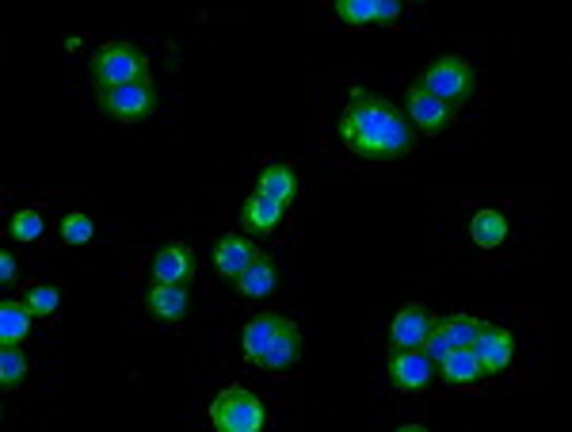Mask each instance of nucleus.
Instances as JSON below:
<instances>
[{
	"instance_id": "5701e85b",
	"label": "nucleus",
	"mask_w": 572,
	"mask_h": 432,
	"mask_svg": "<svg viewBox=\"0 0 572 432\" xmlns=\"http://www.w3.org/2000/svg\"><path fill=\"white\" fill-rule=\"evenodd\" d=\"M27 356H23L20 345H4V352H0V383H4V391H15V386H23V379H27Z\"/></svg>"
},
{
	"instance_id": "0eeeda50",
	"label": "nucleus",
	"mask_w": 572,
	"mask_h": 432,
	"mask_svg": "<svg viewBox=\"0 0 572 432\" xmlns=\"http://www.w3.org/2000/svg\"><path fill=\"white\" fill-rule=\"evenodd\" d=\"M473 356H477V363H480V375L496 379L508 371L511 356H515V340H511V333L500 329V325L480 322L477 340H473Z\"/></svg>"
},
{
	"instance_id": "393cba45",
	"label": "nucleus",
	"mask_w": 572,
	"mask_h": 432,
	"mask_svg": "<svg viewBox=\"0 0 572 432\" xmlns=\"http://www.w3.org/2000/svg\"><path fill=\"white\" fill-rule=\"evenodd\" d=\"M23 302H27V310H31L35 317H50L53 310H58L61 295H58V287L42 284V287H31V291L23 295Z\"/></svg>"
},
{
	"instance_id": "b1692460",
	"label": "nucleus",
	"mask_w": 572,
	"mask_h": 432,
	"mask_svg": "<svg viewBox=\"0 0 572 432\" xmlns=\"http://www.w3.org/2000/svg\"><path fill=\"white\" fill-rule=\"evenodd\" d=\"M61 241L65 245H84V241H92V233H96V226H92V218L84 215V211H69L65 218H61Z\"/></svg>"
},
{
	"instance_id": "423d86ee",
	"label": "nucleus",
	"mask_w": 572,
	"mask_h": 432,
	"mask_svg": "<svg viewBox=\"0 0 572 432\" xmlns=\"http://www.w3.org/2000/svg\"><path fill=\"white\" fill-rule=\"evenodd\" d=\"M99 111L114 123H142L157 111V85L137 81V85H119L99 93Z\"/></svg>"
},
{
	"instance_id": "6e6552de",
	"label": "nucleus",
	"mask_w": 572,
	"mask_h": 432,
	"mask_svg": "<svg viewBox=\"0 0 572 432\" xmlns=\"http://www.w3.org/2000/svg\"><path fill=\"white\" fill-rule=\"evenodd\" d=\"M477 329H480V317H470V314L442 317V322H435L431 333H427V345H424L427 356L439 363L442 356L454 352V348H473V340H477Z\"/></svg>"
},
{
	"instance_id": "f3484780",
	"label": "nucleus",
	"mask_w": 572,
	"mask_h": 432,
	"mask_svg": "<svg viewBox=\"0 0 572 432\" xmlns=\"http://www.w3.org/2000/svg\"><path fill=\"white\" fill-rule=\"evenodd\" d=\"M470 233H473V241H477L480 249L503 245V241H508V233H511L508 215H503V211H496V207H480L477 215H473V223H470Z\"/></svg>"
},
{
	"instance_id": "4be33fe9",
	"label": "nucleus",
	"mask_w": 572,
	"mask_h": 432,
	"mask_svg": "<svg viewBox=\"0 0 572 432\" xmlns=\"http://www.w3.org/2000/svg\"><path fill=\"white\" fill-rule=\"evenodd\" d=\"M8 233H12V241H23V245H27V241H35L46 233V215L35 207L15 211V215L8 218Z\"/></svg>"
},
{
	"instance_id": "9d476101",
	"label": "nucleus",
	"mask_w": 572,
	"mask_h": 432,
	"mask_svg": "<svg viewBox=\"0 0 572 432\" xmlns=\"http://www.w3.org/2000/svg\"><path fill=\"white\" fill-rule=\"evenodd\" d=\"M142 302H145V314H149L153 322H165V325L183 322L191 310L187 284H149L142 295Z\"/></svg>"
},
{
	"instance_id": "f8f14e48",
	"label": "nucleus",
	"mask_w": 572,
	"mask_h": 432,
	"mask_svg": "<svg viewBox=\"0 0 572 432\" xmlns=\"http://www.w3.org/2000/svg\"><path fill=\"white\" fill-rule=\"evenodd\" d=\"M431 325H435V317L427 314V307L404 302V307L397 310L393 325H389V348H424Z\"/></svg>"
},
{
	"instance_id": "20e7f679",
	"label": "nucleus",
	"mask_w": 572,
	"mask_h": 432,
	"mask_svg": "<svg viewBox=\"0 0 572 432\" xmlns=\"http://www.w3.org/2000/svg\"><path fill=\"white\" fill-rule=\"evenodd\" d=\"M210 421H214V429H221V432H256V429H264L267 413H264V401L252 391H244V386H226V391H218V398L210 401Z\"/></svg>"
},
{
	"instance_id": "412c9836",
	"label": "nucleus",
	"mask_w": 572,
	"mask_h": 432,
	"mask_svg": "<svg viewBox=\"0 0 572 432\" xmlns=\"http://www.w3.org/2000/svg\"><path fill=\"white\" fill-rule=\"evenodd\" d=\"M275 325H279V314H259V317H252V322L244 325V356H248V360L259 363V356H264Z\"/></svg>"
},
{
	"instance_id": "dca6fc26",
	"label": "nucleus",
	"mask_w": 572,
	"mask_h": 432,
	"mask_svg": "<svg viewBox=\"0 0 572 432\" xmlns=\"http://www.w3.org/2000/svg\"><path fill=\"white\" fill-rule=\"evenodd\" d=\"M233 287L244 295V299H267V295H275V287H279V268H275L271 256L259 253L256 261L236 276Z\"/></svg>"
},
{
	"instance_id": "2eb2a0df",
	"label": "nucleus",
	"mask_w": 572,
	"mask_h": 432,
	"mask_svg": "<svg viewBox=\"0 0 572 432\" xmlns=\"http://www.w3.org/2000/svg\"><path fill=\"white\" fill-rule=\"evenodd\" d=\"M191 268H195V256L183 241H165L153 256V279L157 284H187Z\"/></svg>"
},
{
	"instance_id": "a211bd4d",
	"label": "nucleus",
	"mask_w": 572,
	"mask_h": 432,
	"mask_svg": "<svg viewBox=\"0 0 572 432\" xmlns=\"http://www.w3.org/2000/svg\"><path fill=\"white\" fill-rule=\"evenodd\" d=\"M439 375L447 386H465V383H477L480 375V363L477 356H473V348H454V352H447L439 360Z\"/></svg>"
},
{
	"instance_id": "bb28decb",
	"label": "nucleus",
	"mask_w": 572,
	"mask_h": 432,
	"mask_svg": "<svg viewBox=\"0 0 572 432\" xmlns=\"http://www.w3.org/2000/svg\"><path fill=\"white\" fill-rule=\"evenodd\" d=\"M401 16V4L397 0H374V24H386V20Z\"/></svg>"
},
{
	"instance_id": "9b49d317",
	"label": "nucleus",
	"mask_w": 572,
	"mask_h": 432,
	"mask_svg": "<svg viewBox=\"0 0 572 432\" xmlns=\"http://www.w3.org/2000/svg\"><path fill=\"white\" fill-rule=\"evenodd\" d=\"M256 256H259L256 241L244 238V233H226V238H218L214 241V249H210L214 272H218L221 279H229V284H236V276H241V272L248 268Z\"/></svg>"
},
{
	"instance_id": "f257e3e1",
	"label": "nucleus",
	"mask_w": 572,
	"mask_h": 432,
	"mask_svg": "<svg viewBox=\"0 0 572 432\" xmlns=\"http://www.w3.org/2000/svg\"><path fill=\"white\" fill-rule=\"evenodd\" d=\"M340 142L358 161H401L416 142L412 123L370 88H355L340 111Z\"/></svg>"
},
{
	"instance_id": "aec40b11",
	"label": "nucleus",
	"mask_w": 572,
	"mask_h": 432,
	"mask_svg": "<svg viewBox=\"0 0 572 432\" xmlns=\"http://www.w3.org/2000/svg\"><path fill=\"white\" fill-rule=\"evenodd\" d=\"M27 325H31L27 302H12V299L0 302V340H4V345H20V340L27 337Z\"/></svg>"
},
{
	"instance_id": "cd10ccee",
	"label": "nucleus",
	"mask_w": 572,
	"mask_h": 432,
	"mask_svg": "<svg viewBox=\"0 0 572 432\" xmlns=\"http://www.w3.org/2000/svg\"><path fill=\"white\" fill-rule=\"evenodd\" d=\"M15 276H20V264H15V256L12 253H0V284L12 287Z\"/></svg>"
},
{
	"instance_id": "7ed1b4c3",
	"label": "nucleus",
	"mask_w": 572,
	"mask_h": 432,
	"mask_svg": "<svg viewBox=\"0 0 572 432\" xmlns=\"http://www.w3.org/2000/svg\"><path fill=\"white\" fill-rule=\"evenodd\" d=\"M416 85L424 88V93L439 96L450 108H458V104L473 100V93H477V70H473L465 58L447 55V58H435V62L419 73Z\"/></svg>"
},
{
	"instance_id": "f03ea898",
	"label": "nucleus",
	"mask_w": 572,
	"mask_h": 432,
	"mask_svg": "<svg viewBox=\"0 0 572 432\" xmlns=\"http://www.w3.org/2000/svg\"><path fill=\"white\" fill-rule=\"evenodd\" d=\"M88 73L96 93L119 88V85H137V81H149V58L130 47V43H104V47L92 55Z\"/></svg>"
},
{
	"instance_id": "1a4fd4ad",
	"label": "nucleus",
	"mask_w": 572,
	"mask_h": 432,
	"mask_svg": "<svg viewBox=\"0 0 572 432\" xmlns=\"http://www.w3.org/2000/svg\"><path fill=\"white\" fill-rule=\"evenodd\" d=\"M454 111L450 104H442L439 96L424 93L419 85L409 88V119H412V131H424V134H447L454 127Z\"/></svg>"
},
{
	"instance_id": "a878e982",
	"label": "nucleus",
	"mask_w": 572,
	"mask_h": 432,
	"mask_svg": "<svg viewBox=\"0 0 572 432\" xmlns=\"http://www.w3.org/2000/svg\"><path fill=\"white\" fill-rule=\"evenodd\" d=\"M336 16L351 27L374 24V0H336Z\"/></svg>"
},
{
	"instance_id": "ddd939ff",
	"label": "nucleus",
	"mask_w": 572,
	"mask_h": 432,
	"mask_svg": "<svg viewBox=\"0 0 572 432\" xmlns=\"http://www.w3.org/2000/svg\"><path fill=\"white\" fill-rule=\"evenodd\" d=\"M297 360H302V333H297L294 322L279 317V325H275V333H271V340H267L259 363H264L267 371H275V375H282V371H290Z\"/></svg>"
},
{
	"instance_id": "39448f33",
	"label": "nucleus",
	"mask_w": 572,
	"mask_h": 432,
	"mask_svg": "<svg viewBox=\"0 0 572 432\" xmlns=\"http://www.w3.org/2000/svg\"><path fill=\"white\" fill-rule=\"evenodd\" d=\"M439 363L427 356V348H389L386 379L397 394H427L439 375Z\"/></svg>"
},
{
	"instance_id": "4468645a",
	"label": "nucleus",
	"mask_w": 572,
	"mask_h": 432,
	"mask_svg": "<svg viewBox=\"0 0 572 432\" xmlns=\"http://www.w3.org/2000/svg\"><path fill=\"white\" fill-rule=\"evenodd\" d=\"M282 215H287V207H282L279 200H271V195H264V192H252L248 200L241 203V226L252 233V238L275 233L282 226Z\"/></svg>"
},
{
	"instance_id": "6ab92c4d",
	"label": "nucleus",
	"mask_w": 572,
	"mask_h": 432,
	"mask_svg": "<svg viewBox=\"0 0 572 432\" xmlns=\"http://www.w3.org/2000/svg\"><path fill=\"white\" fill-rule=\"evenodd\" d=\"M259 192L271 195V200H279L282 207H290V203L297 200V172L290 169V165H282V161L267 165V169L259 172Z\"/></svg>"
}]
</instances>
